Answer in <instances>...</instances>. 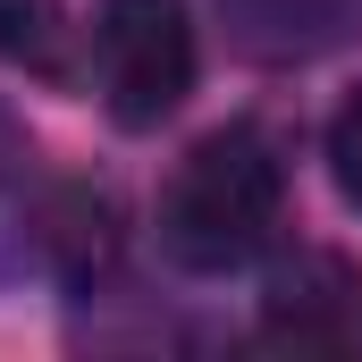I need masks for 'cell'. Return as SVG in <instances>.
Returning <instances> with one entry per match:
<instances>
[{
  "mask_svg": "<svg viewBox=\"0 0 362 362\" xmlns=\"http://www.w3.org/2000/svg\"><path fill=\"white\" fill-rule=\"evenodd\" d=\"M278 211H286L278 144L262 127H219L177 160V177L160 194V245L177 270L219 278V270H245L278 236Z\"/></svg>",
  "mask_w": 362,
  "mask_h": 362,
  "instance_id": "1",
  "label": "cell"
},
{
  "mask_svg": "<svg viewBox=\"0 0 362 362\" xmlns=\"http://www.w3.org/2000/svg\"><path fill=\"white\" fill-rule=\"evenodd\" d=\"M93 76L118 127H160L194 93V25L185 0H101L93 17Z\"/></svg>",
  "mask_w": 362,
  "mask_h": 362,
  "instance_id": "2",
  "label": "cell"
},
{
  "mask_svg": "<svg viewBox=\"0 0 362 362\" xmlns=\"http://www.w3.org/2000/svg\"><path fill=\"white\" fill-rule=\"evenodd\" d=\"M362 320V270L346 253H295V262H278L270 270V329L278 337H295V346H337V337H354Z\"/></svg>",
  "mask_w": 362,
  "mask_h": 362,
  "instance_id": "3",
  "label": "cell"
},
{
  "mask_svg": "<svg viewBox=\"0 0 362 362\" xmlns=\"http://www.w3.org/2000/svg\"><path fill=\"white\" fill-rule=\"evenodd\" d=\"M228 17V42L262 68H295V59H320L346 25H354V0H219Z\"/></svg>",
  "mask_w": 362,
  "mask_h": 362,
  "instance_id": "4",
  "label": "cell"
},
{
  "mask_svg": "<svg viewBox=\"0 0 362 362\" xmlns=\"http://www.w3.org/2000/svg\"><path fill=\"white\" fill-rule=\"evenodd\" d=\"M68 8L59 0H0V59L25 76H68Z\"/></svg>",
  "mask_w": 362,
  "mask_h": 362,
  "instance_id": "5",
  "label": "cell"
},
{
  "mask_svg": "<svg viewBox=\"0 0 362 362\" xmlns=\"http://www.w3.org/2000/svg\"><path fill=\"white\" fill-rule=\"evenodd\" d=\"M329 169H337V194L362 211V93L329 118Z\"/></svg>",
  "mask_w": 362,
  "mask_h": 362,
  "instance_id": "6",
  "label": "cell"
},
{
  "mask_svg": "<svg viewBox=\"0 0 362 362\" xmlns=\"http://www.w3.org/2000/svg\"><path fill=\"white\" fill-rule=\"evenodd\" d=\"M25 160H34V152H25V135L0 118V219H17V211H25ZM25 219H34V211H25Z\"/></svg>",
  "mask_w": 362,
  "mask_h": 362,
  "instance_id": "7",
  "label": "cell"
}]
</instances>
